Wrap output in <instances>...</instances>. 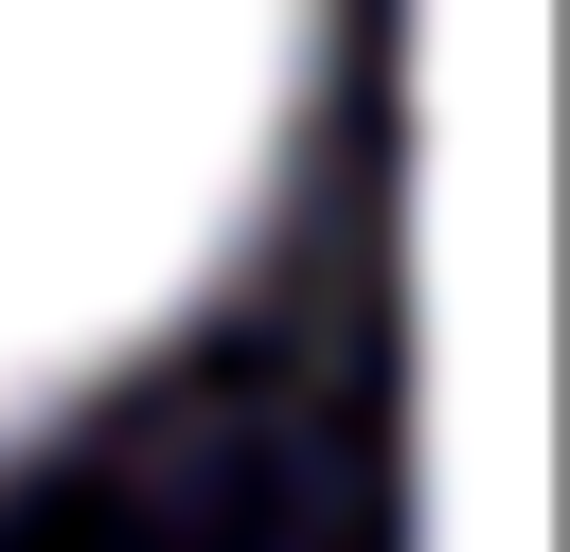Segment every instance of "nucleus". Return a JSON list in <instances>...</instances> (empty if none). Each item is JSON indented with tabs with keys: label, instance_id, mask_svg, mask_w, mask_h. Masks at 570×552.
Listing matches in <instances>:
<instances>
[{
	"label": "nucleus",
	"instance_id": "obj_1",
	"mask_svg": "<svg viewBox=\"0 0 570 552\" xmlns=\"http://www.w3.org/2000/svg\"><path fill=\"white\" fill-rule=\"evenodd\" d=\"M303 53L321 0H0V445L249 249Z\"/></svg>",
	"mask_w": 570,
	"mask_h": 552
}]
</instances>
